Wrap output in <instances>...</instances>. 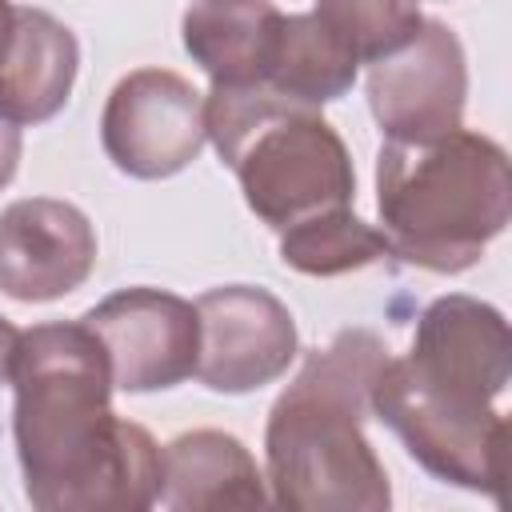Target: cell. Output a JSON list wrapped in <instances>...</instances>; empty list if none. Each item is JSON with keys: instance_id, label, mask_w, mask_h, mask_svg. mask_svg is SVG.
I'll return each mask as SVG.
<instances>
[{"instance_id": "obj_1", "label": "cell", "mask_w": 512, "mask_h": 512, "mask_svg": "<svg viewBox=\"0 0 512 512\" xmlns=\"http://www.w3.org/2000/svg\"><path fill=\"white\" fill-rule=\"evenodd\" d=\"M12 440L24 500L40 512H144L160 492V444L112 408V368L84 320L20 332Z\"/></svg>"}, {"instance_id": "obj_2", "label": "cell", "mask_w": 512, "mask_h": 512, "mask_svg": "<svg viewBox=\"0 0 512 512\" xmlns=\"http://www.w3.org/2000/svg\"><path fill=\"white\" fill-rule=\"evenodd\" d=\"M512 380V332L496 304L436 296L404 356L384 360L372 380V416L436 480L504 500L508 420L500 396Z\"/></svg>"}, {"instance_id": "obj_3", "label": "cell", "mask_w": 512, "mask_h": 512, "mask_svg": "<svg viewBox=\"0 0 512 512\" xmlns=\"http://www.w3.org/2000/svg\"><path fill=\"white\" fill-rule=\"evenodd\" d=\"M388 344L368 328H344L308 352L264 424L268 500L296 512H388L392 484L364 436L372 380Z\"/></svg>"}, {"instance_id": "obj_4", "label": "cell", "mask_w": 512, "mask_h": 512, "mask_svg": "<svg viewBox=\"0 0 512 512\" xmlns=\"http://www.w3.org/2000/svg\"><path fill=\"white\" fill-rule=\"evenodd\" d=\"M376 216L396 260L436 276L476 268L512 220L504 144L464 124L424 144L384 140L376 152Z\"/></svg>"}, {"instance_id": "obj_5", "label": "cell", "mask_w": 512, "mask_h": 512, "mask_svg": "<svg viewBox=\"0 0 512 512\" xmlns=\"http://www.w3.org/2000/svg\"><path fill=\"white\" fill-rule=\"evenodd\" d=\"M204 128L244 204L272 232L328 208H352V152L320 108L296 104L268 84H212L204 92Z\"/></svg>"}, {"instance_id": "obj_6", "label": "cell", "mask_w": 512, "mask_h": 512, "mask_svg": "<svg viewBox=\"0 0 512 512\" xmlns=\"http://www.w3.org/2000/svg\"><path fill=\"white\" fill-rule=\"evenodd\" d=\"M208 144L204 92L172 68L120 76L100 112V148L132 180H168Z\"/></svg>"}, {"instance_id": "obj_7", "label": "cell", "mask_w": 512, "mask_h": 512, "mask_svg": "<svg viewBox=\"0 0 512 512\" xmlns=\"http://www.w3.org/2000/svg\"><path fill=\"white\" fill-rule=\"evenodd\" d=\"M364 96L384 140L424 144L460 128L468 104V56L460 36L444 20L424 16L404 48L368 64Z\"/></svg>"}, {"instance_id": "obj_8", "label": "cell", "mask_w": 512, "mask_h": 512, "mask_svg": "<svg viewBox=\"0 0 512 512\" xmlns=\"http://www.w3.org/2000/svg\"><path fill=\"white\" fill-rule=\"evenodd\" d=\"M196 380L220 396L276 384L300 356V332L280 296L260 284H220L196 300Z\"/></svg>"}, {"instance_id": "obj_9", "label": "cell", "mask_w": 512, "mask_h": 512, "mask_svg": "<svg viewBox=\"0 0 512 512\" xmlns=\"http://www.w3.org/2000/svg\"><path fill=\"white\" fill-rule=\"evenodd\" d=\"M104 344L112 384L128 396L164 392L196 372V304L164 288H120L80 316Z\"/></svg>"}, {"instance_id": "obj_10", "label": "cell", "mask_w": 512, "mask_h": 512, "mask_svg": "<svg viewBox=\"0 0 512 512\" xmlns=\"http://www.w3.org/2000/svg\"><path fill=\"white\" fill-rule=\"evenodd\" d=\"M96 256V228L72 200L24 196L0 212V292L8 300H64L92 276Z\"/></svg>"}, {"instance_id": "obj_11", "label": "cell", "mask_w": 512, "mask_h": 512, "mask_svg": "<svg viewBox=\"0 0 512 512\" xmlns=\"http://www.w3.org/2000/svg\"><path fill=\"white\" fill-rule=\"evenodd\" d=\"M80 72L76 32L44 8L16 4L0 56V116L12 124H44L72 100Z\"/></svg>"}, {"instance_id": "obj_12", "label": "cell", "mask_w": 512, "mask_h": 512, "mask_svg": "<svg viewBox=\"0 0 512 512\" xmlns=\"http://www.w3.org/2000/svg\"><path fill=\"white\" fill-rule=\"evenodd\" d=\"M156 504L168 512L260 508L268 504V480L240 436L224 428H192L160 448Z\"/></svg>"}, {"instance_id": "obj_13", "label": "cell", "mask_w": 512, "mask_h": 512, "mask_svg": "<svg viewBox=\"0 0 512 512\" xmlns=\"http://www.w3.org/2000/svg\"><path fill=\"white\" fill-rule=\"evenodd\" d=\"M284 12L272 0H192L180 40L212 84H264L276 60Z\"/></svg>"}, {"instance_id": "obj_14", "label": "cell", "mask_w": 512, "mask_h": 512, "mask_svg": "<svg viewBox=\"0 0 512 512\" xmlns=\"http://www.w3.org/2000/svg\"><path fill=\"white\" fill-rule=\"evenodd\" d=\"M356 76H360V64L340 48V40L312 12H284L276 60L264 80L272 92L308 108H324L344 92H352Z\"/></svg>"}, {"instance_id": "obj_15", "label": "cell", "mask_w": 512, "mask_h": 512, "mask_svg": "<svg viewBox=\"0 0 512 512\" xmlns=\"http://www.w3.org/2000/svg\"><path fill=\"white\" fill-rule=\"evenodd\" d=\"M388 256H392V248H388L384 232L376 224L360 220L352 208H328V212H316L280 232V260H284V268H292L300 276L328 280V276L372 268Z\"/></svg>"}, {"instance_id": "obj_16", "label": "cell", "mask_w": 512, "mask_h": 512, "mask_svg": "<svg viewBox=\"0 0 512 512\" xmlns=\"http://www.w3.org/2000/svg\"><path fill=\"white\" fill-rule=\"evenodd\" d=\"M312 16L340 40L356 64L404 48L424 24L420 0H316Z\"/></svg>"}, {"instance_id": "obj_17", "label": "cell", "mask_w": 512, "mask_h": 512, "mask_svg": "<svg viewBox=\"0 0 512 512\" xmlns=\"http://www.w3.org/2000/svg\"><path fill=\"white\" fill-rule=\"evenodd\" d=\"M20 152H24V136H20V124H12L8 116H0V192L16 180V168H20Z\"/></svg>"}, {"instance_id": "obj_18", "label": "cell", "mask_w": 512, "mask_h": 512, "mask_svg": "<svg viewBox=\"0 0 512 512\" xmlns=\"http://www.w3.org/2000/svg\"><path fill=\"white\" fill-rule=\"evenodd\" d=\"M16 344H20V328L8 316H0V384H8V376H12Z\"/></svg>"}, {"instance_id": "obj_19", "label": "cell", "mask_w": 512, "mask_h": 512, "mask_svg": "<svg viewBox=\"0 0 512 512\" xmlns=\"http://www.w3.org/2000/svg\"><path fill=\"white\" fill-rule=\"evenodd\" d=\"M12 12H16V4L0 0V56H4V44H8V32H12Z\"/></svg>"}]
</instances>
